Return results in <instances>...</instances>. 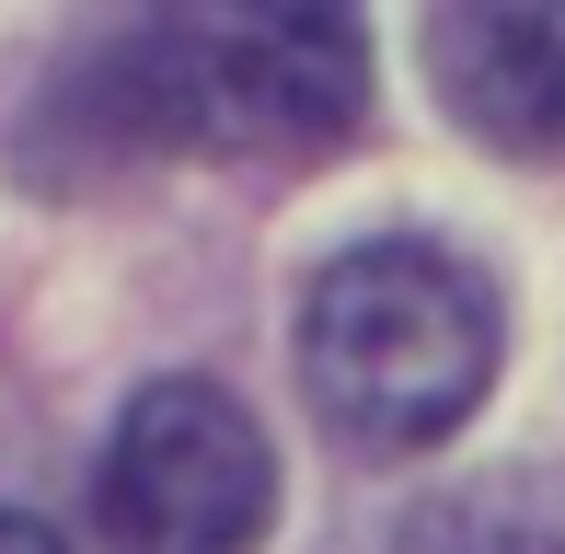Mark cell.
I'll list each match as a JSON object with an SVG mask.
<instances>
[{"label": "cell", "mask_w": 565, "mask_h": 554, "mask_svg": "<svg viewBox=\"0 0 565 554\" xmlns=\"http://www.w3.org/2000/svg\"><path fill=\"white\" fill-rule=\"evenodd\" d=\"M427 82H439L450 128H473L484 150L554 162L565 150V12H531V0L439 12L427 23Z\"/></svg>", "instance_id": "obj_4"}, {"label": "cell", "mask_w": 565, "mask_h": 554, "mask_svg": "<svg viewBox=\"0 0 565 554\" xmlns=\"http://www.w3.org/2000/svg\"><path fill=\"white\" fill-rule=\"evenodd\" d=\"M277 520L266 427L220 382H139L105 439V532L116 554H254Z\"/></svg>", "instance_id": "obj_3"}, {"label": "cell", "mask_w": 565, "mask_h": 554, "mask_svg": "<svg viewBox=\"0 0 565 554\" xmlns=\"http://www.w3.org/2000/svg\"><path fill=\"white\" fill-rule=\"evenodd\" d=\"M93 150H209V162H300L370 105V35L323 0L300 12H139L70 58Z\"/></svg>", "instance_id": "obj_1"}, {"label": "cell", "mask_w": 565, "mask_h": 554, "mask_svg": "<svg viewBox=\"0 0 565 554\" xmlns=\"http://www.w3.org/2000/svg\"><path fill=\"white\" fill-rule=\"evenodd\" d=\"M393 554H565V486L531 462L461 473L393 532Z\"/></svg>", "instance_id": "obj_5"}, {"label": "cell", "mask_w": 565, "mask_h": 554, "mask_svg": "<svg viewBox=\"0 0 565 554\" xmlns=\"http://www.w3.org/2000/svg\"><path fill=\"white\" fill-rule=\"evenodd\" d=\"M497 289L439 243H347L300 300V393L347 450H439L497 382Z\"/></svg>", "instance_id": "obj_2"}, {"label": "cell", "mask_w": 565, "mask_h": 554, "mask_svg": "<svg viewBox=\"0 0 565 554\" xmlns=\"http://www.w3.org/2000/svg\"><path fill=\"white\" fill-rule=\"evenodd\" d=\"M0 554H70L58 532H46V520L35 509H0Z\"/></svg>", "instance_id": "obj_6"}]
</instances>
